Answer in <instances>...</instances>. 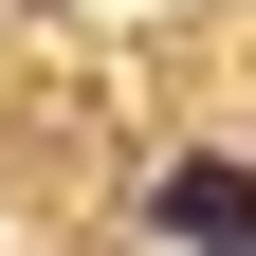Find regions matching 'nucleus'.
Wrapping results in <instances>:
<instances>
[{
    "mask_svg": "<svg viewBox=\"0 0 256 256\" xmlns=\"http://www.w3.org/2000/svg\"><path fill=\"white\" fill-rule=\"evenodd\" d=\"M146 220H165V238H183V256H256V183H238V165H220V146H183V165H165V183H146Z\"/></svg>",
    "mask_w": 256,
    "mask_h": 256,
    "instance_id": "1",
    "label": "nucleus"
}]
</instances>
